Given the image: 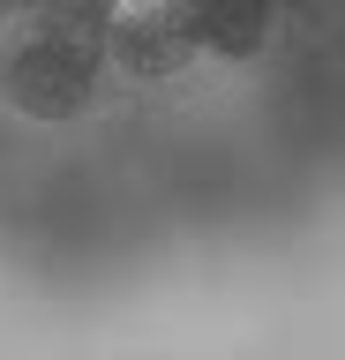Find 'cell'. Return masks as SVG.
<instances>
[{"label":"cell","instance_id":"cell-1","mask_svg":"<svg viewBox=\"0 0 345 360\" xmlns=\"http://www.w3.org/2000/svg\"><path fill=\"white\" fill-rule=\"evenodd\" d=\"M98 60H105V22H53L8 60V98L30 112V120H60L91 98Z\"/></svg>","mask_w":345,"mask_h":360},{"label":"cell","instance_id":"cell-2","mask_svg":"<svg viewBox=\"0 0 345 360\" xmlns=\"http://www.w3.org/2000/svg\"><path fill=\"white\" fill-rule=\"evenodd\" d=\"M105 53L136 75H173L195 60V38L181 30L173 0H113L105 8Z\"/></svg>","mask_w":345,"mask_h":360},{"label":"cell","instance_id":"cell-3","mask_svg":"<svg viewBox=\"0 0 345 360\" xmlns=\"http://www.w3.org/2000/svg\"><path fill=\"white\" fill-rule=\"evenodd\" d=\"M173 15H181V30L195 38V53H226V60H240V53H255L263 45V0H173Z\"/></svg>","mask_w":345,"mask_h":360}]
</instances>
